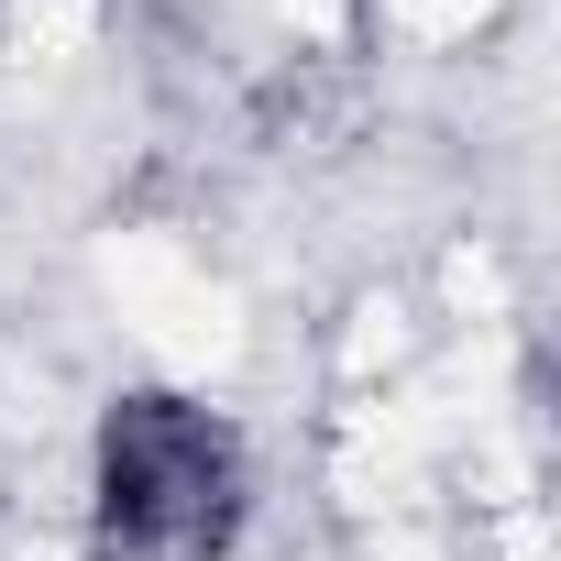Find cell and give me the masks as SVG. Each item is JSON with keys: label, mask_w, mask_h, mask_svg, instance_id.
<instances>
[{"label": "cell", "mask_w": 561, "mask_h": 561, "mask_svg": "<svg viewBox=\"0 0 561 561\" xmlns=\"http://www.w3.org/2000/svg\"><path fill=\"white\" fill-rule=\"evenodd\" d=\"M253 430L198 386H111L78 451L89 561H231L253 539Z\"/></svg>", "instance_id": "6da1fadb"}]
</instances>
